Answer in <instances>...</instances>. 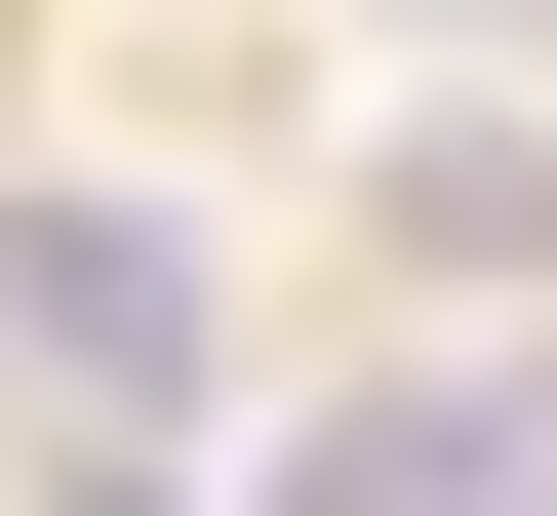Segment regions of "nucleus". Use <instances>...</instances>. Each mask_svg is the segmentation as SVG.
I'll list each match as a JSON object with an SVG mask.
<instances>
[{"label":"nucleus","instance_id":"obj_1","mask_svg":"<svg viewBox=\"0 0 557 516\" xmlns=\"http://www.w3.org/2000/svg\"><path fill=\"white\" fill-rule=\"evenodd\" d=\"M0 318H40V398H120V437L199 398V239L160 199H0Z\"/></svg>","mask_w":557,"mask_h":516},{"label":"nucleus","instance_id":"obj_2","mask_svg":"<svg viewBox=\"0 0 557 516\" xmlns=\"http://www.w3.org/2000/svg\"><path fill=\"white\" fill-rule=\"evenodd\" d=\"M319 516H557V398H359Z\"/></svg>","mask_w":557,"mask_h":516},{"label":"nucleus","instance_id":"obj_3","mask_svg":"<svg viewBox=\"0 0 557 516\" xmlns=\"http://www.w3.org/2000/svg\"><path fill=\"white\" fill-rule=\"evenodd\" d=\"M120 516H160V477H120Z\"/></svg>","mask_w":557,"mask_h":516}]
</instances>
